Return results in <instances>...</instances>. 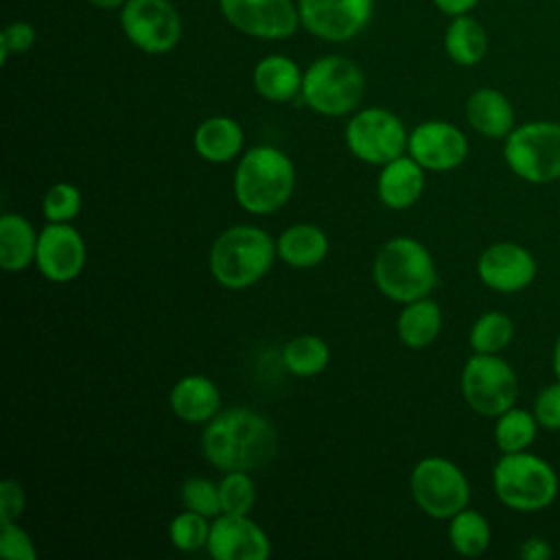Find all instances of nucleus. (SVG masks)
I'll use <instances>...</instances> for the list:
<instances>
[{
	"label": "nucleus",
	"instance_id": "39448f33",
	"mask_svg": "<svg viewBox=\"0 0 560 560\" xmlns=\"http://www.w3.org/2000/svg\"><path fill=\"white\" fill-rule=\"evenodd\" d=\"M492 486L501 503L518 512H538L558 494L553 468L534 453H503L492 470Z\"/></svg>",
	"mask_w": 560,
	"mask_h": 560
},
{
	"label": "nucleus",
	"instance_id": "f3484780",
	"mask_svg": "<svg viewBox=\"0 0 560 560\" xmlns=\"http://www.w3.org/2000/svg\"><path fill=\"white\" fill-rule=\"evenodd\" d=\"M479 280L501 293H514L536 278L534 256L518 243L501 241L486 247L477 260Z\"/></svg>",
	"mask_w": 560,
	"mask_h": 560
},
{
	"label": "nucleus",
	"instance_id": "dca6fc26",
	"mask_svg": "<svg viewBox=\"0 0 560 560\" xmlns=\"http://www.w3.org/2000/svg\"><path fill=\"white\" fill-rule=\"evenodd\" d=\"M407 151L427 171H451L466 160L468 140L446 120H427L409 133Z\"/></svg>",
	"mask_w": 560,
	"mask_h": 560
},
{
	"label": "nucleus",
	"instance_id": "f704fd0d",
	"mask_svg": "<svg viewBox=\"0 0 560 560\" xmlns=\"http://www.w3.org/2000/svg\"><path fill=\"white\" fill-rule=\"evenodd\" d=\"M0 556L7 560H35L37 551L31 536L15 521H0Z\"/></svg>",
	"mask_w": 560,
	"mask_h": 560
},
{
	"label": "nucleus",
	"instance_id": "ddd939ff",
	"mask_svg": "<svg viewBox=\"0 0 560 560\" xmlns=\"http://www.w3.org/2000/svg\"><path fill=\"white\" fill-rule=\"evenodd\" d=\"M374 0H298L300 24L319 39L346 42L370 22Z\"/></svg>",
	"mask_w": 560,
	"mask_h": 560
},
{
	"label": "nucleus",
	"instance_id": "a211bd4d",
	"mask_svg": "<svg viewBox=\"0 0 560 560\" xmlns=\"http://www.w3.org/2000/svg\"><path fill=\"white\" fill-rule=\"evenodd\" d=\"M424 190V168L411 158L400 155L383 164L376 179V195L389 210L411 208Z\"/></svg>",
	"mask_w": 560,
	"mask_h": 560
},
{
	"label": "nucleus",
	"instance_id": "58836bf2",
	"mask_svg": "<svg viewBox=\"0 0 560 560\" xmlns=\"http://www.w3.org/2000/svg\"><path fill=\"white\" fill-rule=\"evenodd\" d=\"M521 556H523L525 560H545V558L551 556V547H549L547 540H542V538H538V536H532V538H527V540L523 542Z\"/></svg>",
	"mask_w": 560,
	"mask_h": 560
},
{
	"label": "nucleus",
	"instance_id": "f257e3e1",
	"mask_svg": "<svg viewBox=\"0 0 560 560\" xmlns=\"http://www.w3.org/2000/svg\"><path fill=\"white\" fill-rule=\"evenodd\" d=\"M201 451L206 462L219 470L249 472L273 459L278 433L262 413L247 407H230L206 422Z\"/></svg>",
	"mask_w": 560,
	"mask_h": 560
},
{
	"label": "nucleus",
	"instance_id": "a878e982",
	"mask_svg": "<svg viewBox=\"0 0 560 560\" xmlns=\"http://www.w3.org/2000/svg\"><path fill=\"white\" fill-rule=\"evenodd\" d=\"M444 48L457 66H475L488 50L486 28L468 13L453 15V22L444 33Z\"/></svg>",
	"mask_w": 560,
	"mask_h": 560
},
{
	"label": "nucleus",
	"instance_id": "5701e85b",
	"mask_svg": "<svg viewBox=\"0 0 560 560\" xmlns=\"http://www.w3.org/2000/svg\"><path fill=\"white\" fill-rule=\"evenodd\" d=\"M302 70L300 66L284 55L262 57L254 68V88L256 92L273 103H284L295 98L302 92Z\"/></svg>",
	"mask_w": 560,
	"mask_h": 560
},
{
	"label": "nucleus",
	"instance_id": "7c9ffc66",
	"mask_svg": "<svg viewBox=\"0 0 560 560\" xmlns=\"http://www.w3.org/2000/svg\"><path fill=\"white\" fill-rule=\"evenodd\" d=\"M210 536V523L208 516L184 510L168 523V538L171 542L182 551H197L208 545Z\"/></svg>",
	"mask_w": 560,
	"mask_h": 560
},
{
	"label": "nucleus",
	"instance_id": "c9c22d12",
	"mask_svg": "<svg viewBox=\"0 0 560 560\" xmlns=\"http://www.w3.org/2000/svg\"><path fill=\"white\" fill-rule=\"evenodd\" d=\"M534 416L540 427L560 429V381L542 387L534 400Z\"/></svg>",
	"mask_w": 560,
	"mask_h": 560
},
{
	"label": "nucleus",
	"instance_id": "4468645a",
	"mask_svg": "<svg viewBox=\"0 0 560 560\" xmlns=\"http://www.w3.org/2000/svg\"><path fill=\"white\" fill-rule=\"evenodd\" d=\"M85 241L70 223L48 221L39 230L35 265L50 282H70L85 267Z\"/></svg>",
	"mask_w": 560,
	"mask_h": 560
},
{
	"label": "nucleus",
	"instance_id": "f8f14e48",
	"mask_svg": "<svg viewBox=\"0 0 560 560\" xmlns=\"http://www.w3.org/2000/svg\"><path fill=\"white\" fill-rule=\"evenodd\" d=\"M219 7L234 28L260 39H284L300 22L291 0H219Z\"/></svg>",
	"mask_w": 560,
	"mask_h": 560
},
{
	"label": "nucleus",
	"instance_id": "473e14b6",
	"mask_svg": "<svg viewBox=\"0 0 560 560\" xmlns=\"http://www.w3.org/2000/svg\"><path fill=\"white\" fill-rule=\"evenodd\" d=\"M81 203V190L74 184L57 182L44 192L42 210L44 217L52 223H70L79 214Z\"/></svg>",
	"mask_w": 560,
	"mask_h": 560
},
{
	"label": "nucleus",
	"instance_id": "bb28decb",
	"mask_svg": "<svg viewBox=\"0 0 560 560\" xmlns=\"http://www.w3.org/2000/svg\"><path fill=\"white\" fill-rule=\"evenodd\" d=\"M451 547L466 558L481 556L490 545V525L477 510H459L448 523Z\"/></svg>",
	"mask_w": 560,
	"mask_h": 560
},
{
	"label": "nucleus",
	"instance_id": "423d86ee",
	"mask_svg": "<svg viewBox=\"0 0 560 560\" xmlns=\"http://www.w3.org/2000/svg\"><path fill=\"white\" fill-rule=\"evenodd\" d=\"M365 90L361 68L339 55H328L308 66L302 79V101L317 114L343 116L352 112Z\"/></svg>",
	"mask_w": 560,
	"mask_h": 560
},
{
	"label": "nucleus",
	"instance_id": "412c9836",
	"mask_svg": "<svg viewBox=\"0 0 560 560\" xmlns=\"http://www.w3.org/2000/svg\"><path fill=\"white\" fill-rule=\"evenodd\" d=\"M243 142H245L243 127L230 116L206 118L195 129V138H192V144L199 158L212 164H223L236 158L243 149Z\"/></svg>",
	"mask_w": 560,
	"mask_h": 560
},
{
	"label": "nucleus",
	"instance_id": "cd10ccee",
	"mask_svg": "<svg viewBox=\"0 0 560 560\" xmlns=\"http://www.w3.org/2000/svg\"><path fill=\"white\" fill-rule=\"evenodd\" d=\"M330 361L328 343L317 335H298L282 348V363L295 376H315Z\"/></svg>",
	"mask_w": 560,
	"mask_h": 560
},
{
	"label": "nucleus",
	"instance_id": "aec40b11",
	"mask_svg": "<svg viewBox=\"0 0 560 560\" xmlns=\"http://www.w3.org/2000/svg\"><path fill=\"white\" fill-rule=\"evenodd\" d=\"M466 120L486 138H505L514 129V107L494 88H479L466 101Z\"/></svg>",
	"mask_w": 560,
	"mask_h": 560
},
{
	"label": "nucleus",
	"instance_id": "0eeeda50",
	"mask_svg": "<svg viewBox=\"0 0 560 560\" xmlns=\"http://www.w3.org/2000/svg\"><path fill=\"white\" fill-rule=\"evenodd\" d=\"M503 158L510 171L532 184L560 177V122L532 120L505 136Z\"/></svg>",
	"mask_w": 560,
	"mask_h": 560
},
{
	"label": "nucleus",
	"instance_id": "7ed1b4c3",
	"mask_svg": "<svg viewBox=\"0 0 560 560\" xmlns=\"http://www.w3.org/2000/svg\"><path fill=\"white\" fill-rule=\"evenodd\" d=\"M276 256V241L262 228L232 225L210 247V273L225 289H247L267 276Z\"/></svg>",
	"mask_w": 560,
	"mask_h": 560
},
{
	"label": "nucleus",
	"instance_id": "e433bc0d",
	"mask_svg": "<svg viewBox=\"0 0 560 560\" xmlns=\"http://www.w3.org/2000/svg\"><path fill=\"white\" fill-rule=\"evenodd\" d=\"M35 44V28L28 22H13L0 33V59L7 61L11 52H26Z\"/></svg>",
	"mask_w": 560,
	"mask_h": 560
},
{
	"label": "nucleus",
	"instance_id": "a19ab883",
	"mask_svg": "<svg viewBox=\"0 0 560 560\" xmlns=\"http://www.w3.org/2000/svg\"><path fill=\"white\" fill-rule=\"evenodd\" d=\"M90 4H94V7H98V9H118V7H122L127 0H88Z\"/></svg>",
	"mask_w": 560,
	"mask_h": 560
},
{
	"label": "nucleus",
	"instance_id": "4be33fe9",
	"mask_svg": "<svg viewBox=\"0 0 560 560\" xmlns=\"http://www.w3.org/2000/svg\"><path fill=\"white\" fill-rule=\"evenodd\" d=\"M278 258L295 269L319 265L328 254V236L319 225L295 223L289 225L276 241Z\"/></svg>",
	"mask_w": 560,
	"mask_h": 560
},
{
	"label": "nucleus",
	"instance_id": "4c0bfd02",
	"mask_svg": "<svg viewBox=\"0 0 560 560\" xmlns=\"http://www.w3.org/2000/svg\"><path fill=\"white\" fill-rule=\"evenodd\" d=\"M26 505V494L20 481L2 479L0 481V521H15Z\"/></svg>",
	"mask_w": 560,
	"mask_h": 560
},
{
	"label": "nucleus",
	"instance_id": "72a5a7b5",
	"mask_svg": "<svg viewBox=\"0 0 560 560\" xmlns=\"http://www.w3.org/2000/svg\"><path fill=\"white\" fill-rule=\"evenodd\" d=\"M182 503L186 510L199 512L203 516H219L221 514V497H219V483L206 479V477H188L182 486Z\"/></svg>",
	"mask_w": 560,
	"mask_h": 560
},
{
	"label": "nucleus",
	"instance_id": "393cba45",
	"mask_svg": "<svg viewBox=\"0 0 560 560\" xmlns=\"http://www.w3.org/2000/svg\"><path fill=\"white\" fill-rule=\"evenodd\" d=\"M440 328H442V311L438 302H433L429 295L407 302L396 322L398 339L411 350H420L433 343L435 337L440 335Z\"/></svg>",
	"mask_w": 560,
	"mask_h": 560
},
{
	"label": "nucleus",
	"instance_id": "79ce46f5",
	"mask_svg": "<svg viewBox=\"0 0 560 560\" xmlns=\"http://www.w3.org/2000/svg\"><path fill=\"white\" fill-rule=\"evenodd\" d=\"M553 372H556V378L560 381V337H558L556 348H553Z\"/></svg>",
	"mask_w": 560,
	"mask_h": 560
},
{
	"label": "nucleus",
	"instance_id": "6e6552de",
	"mask_svg": "<svg viewBox=\"0 0 560 560\" xmlns=\"http://www.w3.org/2000/svg\"><path fill=\"white\" fill-rule=\"evenodd\" d=\"M416 505L433 518H451L470 501V486L457 464L429 455L420 459L409 477Z\"/></svg>",
	"mask_w": 560,
	"mask_h": 560
},
{
	"label": "nucleus",
	"instance_id": "9b49d317",
	"mask_svg": "<svg viewBox=\"0 0 560 560\" xmlns=\"http://www.w3.org/2000/svg\"><path fill=\"white\" fill-rule=\"evenodd\" d=\"M120 26L127 39L149 55L168 52L182 35L179 13L168 0H127Z\"/></svg>",
	"mask_w": 560,
	"mask_h": 560
},
{
	"label": "nucleus",
	"instance_id": "2f4dec72",
	"mask_svg": "<svg viewBox=\"0 0 560 560\" xmlns=\"http://www.w3.org/2000/svg\"><path fill=\"white\" fill-rule=\"evenodd\" d=\"M221 512L225 514H247L256 501V486L247 470H230L219 481Z\"/></svg>",
	"mask_w": 560,
	"mask_h": 560
},
{
	"label": "nucleus",
	"instance_id": "20e7f679",
	"mask_svg": "<svg viewBox=\"0 0 560 560\" xmlns=\"http://www.w3.org/2000/svg\"><path fill=\"white\" fill-rule=\"evenodd\" d=\"M378 291L400 304L427 298L438 284V269L429 249L411 236L389 238L374 258Z\"/></svg>",
	"mask_w": 560,
	"mask_h": 560
},
{
	"label": "nucleus",
	"instance_id": "6ab92c4d",
	"mask_svg": "<svg viewBox=\"0 0 560 560\" xmlns=\"http://www.w3.org/2000/svg\"><path fill=\"white\" fill-rule=\"evenodd\" d=\"M168 402L179 420L190 424H206L219 413L221 392L212 378L203 374H188L173 385Z\"/></svg>",
	"mask_w": 560,
	"mask_h": 560
},
{
	"label": "nucleus",
	"instance_id": "9d476101",
	"mask_svg": "<svg viewBox=\"0 0 560 560\" xmlns=\"http://www.w3.org/2000/svg\"><path fill=\"white\" fill-rule=\"evenodd\" d=\"M346 144L354 158L368 164H387L405 155L409 133L402 120L383 107L357 112L346 125Z\"/></svg>",
	"mask_w": 560,
	"mask_h": 560
},
{
	"label": "nucleus",
	"instance_id": "ea45409f",
	"mask_svg": "<svg viewBox=\"0 0 560 560\" xmlns=\"http://www.w3.org/2000/svg\"><path fill=\"white\" fill-rule=\"evenodd\" d=\"M479 0H433V4L446 15H462L468 13Z\"/></svg>",
	"mask_w": 560,
	"mask_h": 560
},
{
	"label": "nucleus",
	"instance_id": "c756f323",
	"mask_svg": "<svg viewBox=\"0 0 560 560\" xmlns=\"http://www.w3.org/2000/svg\"><path fill=\"white\" fill-rule=\"evenodd\" d=\"M514 335L512 319L501 311H488L477 317V322L470 328V348L472 352L483 354H499Z\"/></svg>",
	"mask_w": 560,
	"mask_h": 560
},
{
	"label": "nucleus",
	"instance_id": "2eb2a0df",
	"mask_svg": "<svg viewBox=\"0 0 560 560\" xmlns=\"http://www.w3.org/2000/svg\"><path fill=\"white\" fill-rule=\"evenodd\" d=\"M206 549L214 560H267L271 542L265 529L247 514L221 512L210 523Z\"/></svg>",
	"mask_w": 560,
	"mask_h": 560
},
{
	"label": "nucleus",
	"instance_id": "f03ea898",
	"mask_svg": "<svg viewBox=\"0 0 560 560\" xmlns=\"http://www.w3.org/2000/svg\"><path fill=\"white\" fill-rule=\"evenodd\" d=\"M295 166L291 158L271 147L258 144L243 153L234 171V197L252 214H271L293 195Z\"/></svg>",
	"mask_w": 560,
	"mask_h": 560
},
{
	"label": "nucleus",
	"instance_id": "c85d7f7f",
	"mask_svg": "<svg viewBox=\"0 0 560 560\" xmlns=\"http://www.w3.org/2000/svg\"><path fill=\"white\" fill-rule=\"evenodd\" d=\"M536 427L538 420L534 413L518 407H510L497 416L494 444L499 446L501 453L525 451L536 438Z\"/></svg>",
	"mask_w": 560,
	"mask_h": 560
},
{
	"label": "nucleus",
	"instance_id": "b1692460",
	"mask_svg": "<svg viewBox=\"0 0 560 560\" xmlns=\"http://www.w3.org/2000/svg\"><path fill=\"white\" fill-rule=\"evenodd\" d=\"M37 238L33 223L15 212L0 217V267L4 271H22L35 262Z\"/></svg>",
	"mask_w": 560,
	"mask_h": 560
},
{
	"label": "nucleus",
	"instance_id": "1a4fd4ad",
	"mask_svg": "<svg viewBox=\"0 0 560 560\" xmlns=\"http://www.w3.org/2000/svg\"><path fill=\"white\" fill-rule=\"evenodd\" d=\"M462 394L472 411L497 418L514 407L518 378L510 363L499 354L475 352L462 370Z\"/></svg>",
	"mask_w": 560,
	"mask_h": 560
}]
</instances>
